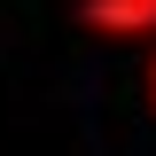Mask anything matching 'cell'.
I'll list each match as a JSON object with an SVG mask.
<instances>
[{
	"label": "cell",
	"instance_id": "cell-1",
	"mask_svg": "<svg viewBox=\"0 0 156 156\" xmlns=\"http://www.w3.org/2000/svg\"><path fill=\"white\" fill-rule=\"evenodd\" d=\"M78 23L101 39H148L156 31V0H78Z\"/></svg>",
	"mask_w": 156,
	"mask_h": 156
},
{
	"label": "cell",
	"instance_id": "cell-2",
	"mask_svg": "<svg viewBox=\"0 0 156 156\" xmlns=\"http://www.w3.org/2000/svg\"><path fill=\"white\" fill-rule=\"evenodd\" d=\"M148 109H156V62H148Z\"/></svg>",
	"mask_w": 156,
	"mask_h": 156
}]
</instances>
